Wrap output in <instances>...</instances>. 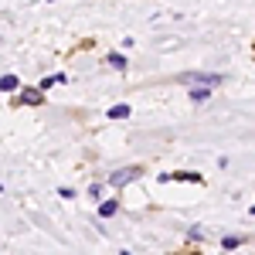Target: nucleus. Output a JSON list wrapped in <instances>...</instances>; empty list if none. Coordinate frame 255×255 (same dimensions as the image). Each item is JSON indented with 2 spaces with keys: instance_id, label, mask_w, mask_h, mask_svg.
I'll return each mask as SVG.
<instances>
[{
  "instance_id": "nucleus-1",
  "label": "nucleus",
  "mask_w": 255,
  "mask_h": 255,
  "mask_svg": "<svg viewBox=\"0 0 255 255\" xmlns=\"http://www.w3.org/2000/svg\"><path fill=\"white\" fill-rule=\"evenodd\" d=\"M184 85H221L225 75H218V72H187V75H180Z\"/></svg>"
},
{
  "instance_id": "nucleus-2",
  "label": "nucleus",
  "mask_w": 255,
  "mask_h": 255,
  "mask_svg": "<svg viewBox=\"0 0 255 255\" xmlns=\"http://www.w3.org/2000/svg\"><path fill=\"white\" fill-rule=\"evenodd\" d=\"M139 177H143V167H126V170H116V174L109 177V184L113 187H126V184H133Z\"/></svg>"
},
{
  "instance_id": "nucleus-3",
  "label": "nucleus",
  "mask_w": 255,
  "mask_h": 255,
  "mask_svg": "<svg viewBox=\"0 0 255 255\" xmlns=\"http://www.w3.org/2000/svg\"><path fill=\"white\" fill-rule=\"evenodd\" d=\"M14 102H17V106H41V102H44V92H41V89H24Z\"/></svg>"
},
{
  "instance_id": "nucleus-4",
  "label": "nucleus",
  "mask_w": 255,
  "mask_h": 255,
  "mask_svg": "<svg viewBox=\"0 0 255 255\" xmlns=\"http://www.w3.org/2000/svg\"><path fill=\"white\" fill-rule=\"evenodd\" d=\"M187 99H191L194 106L208 102V99H211V85H194V89H187Z\"/></svg>"
},
{
  "instance_id": "nucleus-5",
  "label": "nucleus",
  "mask_w": 255,
  "mask_h": 255,
  "mask_svg": "<svg viewBox=\"0 0 255 255\" xmlns=\"http://www.w3.org/2000/svg\"><path fill=\"white\" fill-rule=\"evenodd\" d=\"M116 211H119V201H116V197H106V201L99 204V218H113Z\"/></svg>"
},
{
  "instance_id": "nucleus-6",
  "label": "nucleus",
  "mask_w": 255,
  "mask_h": 255,
  "mask_svg": "<svg viewBox=\"0 0 255 255\" xmlns=\"http://www.w3.org/2000/svg\"><path fill=\"white\" fill-rule=\"evenodd\" d=\"M170 180H187V184H201L204 177L197 174V170H174V174H170Z\"/></svg>"
},
{
  "instance_id": "nucleus-7",
  "label": "nucleus",
  "mask_w": 255,
  "mask_h": 255,
  "mask_svg": "<svg viewBox=\"0 0 255 255\" xmlns=\"http://www.w3.org/2000/svg\"><path fill=\"white\" fill-rule=\"evenodd\" d=\"M14 89H20L17 75H0V92H14Z\"/></svg>"
},
{
  "instance_id": "nucleus-8",
  "label": "nucleus",
  "mask_w": 255,
  "mask_h": 255,
  "mask_svg": "<svg viewBox=\"0 0 255 255\" xmlns=\"http://www.w3.org/2000/svg\"><path fill=\"white\" fill-rule=\"evenodd\" d=\"M242 245H245V238H242V235H225V238H221V249H228V252H232V249H242Z\"/></svg>"
},
{
  "instance_id": "nucleus-9",
  "label": "nucleus",
  "mask_w": 255,
  "mask_h": 255,
  "mask_svg": "<svg viewBox=\"0 0 255 255\" xmlns=\"http://www.w3.org/2000/svg\"><path fill=\"white\" fill-rule=\"evenodd\" d=\"M106 116H109V119H129V116H133V109H129V106H113Z\"/></svg>"
},
{
  "instance_id": "nucleus-10",
  "label": "nucleus",
  "mask_w": 255,
  "mask_h": 255,
  "mask_svg": "<svg viewBox=\"0 0 255 255\" xmlns=\"http://www.w3.org/2000/svg\"><path fill=\"white\" fill-rule=\"evenodd\" d=\"M109 65H113V68H116V72H126V65H129V61H126V55H119V51H113V55H109Z\"/></svg>"
},
{
  "instance_id": "nucleus-11",
  "label": "nucleus",
  "mask_w": 255,
  "mask_h": 255,
  "mask_svg": "<svg viewBox=\"0 0 255 255\" xmlns=\"http://www.w3.org/2000/svg\"><path fill=\"white\" fill-rule=\"evenodd\" d=\"M51 85H58V75H51V79H41V82H38V89H41V92H48Z\"/></svg>"
},
{
  "instance_id": "nucleus-12",
  "label": "nucleus",
  "mask_w": 255,
  "mask_h": 255,
  "mask_svg": "<svg viewBox=\"0 0 255 255\" xmlns=\"http://www.w3.org/2000/svg\"><path fill=\"white\" fill-rule=\"evenodd\" d=\"M89 194L96 197V201H102V194H106V187H102V184H92V187H89Z\"/></svg>"
},
{
  "instance_id": "nucleus-13",
  "label": "nucleus",
  "mask_w": 255,
  "mask_h": 255,
  "mask_svg": "<svg viewBox=\"0 0 255 255\" xmlns=\"http://www.w3.org/2000/svg\"><path fill=\"white\" fill-rule=\"evenodd\" d=\"M58 197H65V201H72V197H75V191H72V187H58Z\"/></svg>"
},
{
  "instance_id": "nucleus-14",
  "label": "nucleus",
  "mask_w": 255,
  "mask_h": 255,
  "mask_svg": "<svg viewBox=\"0 0 255 255\" xmlns=\"http://www.w3.org/2000/svg\"><path fill=\"white\" fill-rule=\"evenodd\" d=\"M187 235H191V238H208V235H204V228H187Z\"/></svg>"
},
{
  "instance_id": "nucleus-15",
  "label": "nucleus",
  "mask_w": 255,
  "mask_h": 255,
  "mask_svg": "<svg viewBox=\"0 0 255 255\" xmlns=\"http://www.w3.org/2000/svg\"><path fill=\"white\" fill-rule=\"evenodd\" d=\"M249 211H252V215H255V204H252V208H249Z\"/></svg>"
}]
</instances>
